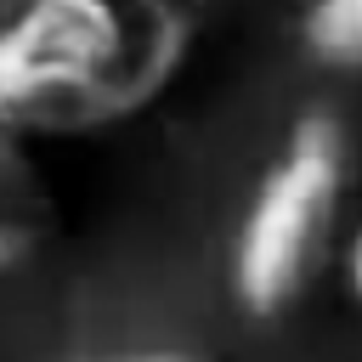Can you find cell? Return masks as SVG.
Masks as SVG:
<instances>
[{
	"label": "cell",
	"mask_w": 362,
	"mask_h": 362,
	"mask_svg": "<svg viewBox=\"0 0 362 362\" xmlns=\"http://www.w3.org/2000/svg\"><path fill=\"white\" fill-rule=\"evenodd\" d=\"M192 45L187 0H0V124L90 136L153 107Z\"/></svg>",
	"instance_id": "1"
},
{
	"label": "cell",
	"mask_w": 362,
	"mask_h": 362,
	"mask_svg": "<svg viewBox=\"0 0 362 362\" xmlns=\"http://www.w3.org/2000/svg\"><path fill=\"white\" fill-rule=\"evenodd\" d=\"M351 187V136L334 113H300L266 164L238 238H232V294L249 317H288L328 272L339 209Z\"/></svg>",
	"instance_id": "2"
},
{
	"label": "cell",
	"mask_w": 362,
	"mask_h": 362,
	"mask_svg": "<svg viewBox=\"0 0 362 362\" xmlns=\"http://www.w3.org/2000/svg\"><path fill=\"white\" fill-rule=\"evenodd\" d=\"M57 226V198L28 153V136L0 124V272L28 266Z\"/></svg>",
	"instance_id": "3"
},
{
	"label": "cell",
	"mask_w": 362,
	"mask_h": 362,
	"mask_svg": "<svg viewBox=\"0 0 362 362\" xmlns=\"http://www.w3.org/2000/svg\"><path fill=\"white\" fill-rule=\"evenodd\" d=\"M300 45L334 74H362V0H311L300 11Z\"/></svg>",
	"instance_id": "4"
},
{
	"label": "cell",
	"mask_w": 362,
	"mask_h": 362,
	"mask_svg": "<svg viewBox=\"0 0 362 362\" xmlns=\"http://www.w3.org/2000/svg\"><path fill=\"white\" fill-rule=\"evenodd\" d=\"M339 266H345V288H351V300L362 305V221L351 226V238H345V249H339Z\"/></svg>",
	"instance_id": "5"
},
{
	"label": "cell",
	"mask_w": 362,
	"mask_h": 362,
	"mask_svg": "<svg viewBox=\"0 0 362 362\" xmlns=\"http://www.w3.org/2000/svg\"><path fill=\"white\" fill-rule=\"evenodd\" d=\"M96 362H204V356L175 351V345H153V351H130V356H96Z\"/></svg>",
	"instance_id": "6"
},
{
	"label": "cell",
	"mask_w": 362,
	"mask_h": 362,
	"mask_svg": "<svg viewBox=\"0 0 362 362\" xmlns=\"http://www.w3.org/2000/svg\"><path fill=\"white\" fill-rule=\"evenodd\" d=\"M187 6H209V0H187Z\"/></svg>",
	"instance_id": "7"
}]
</instances>
